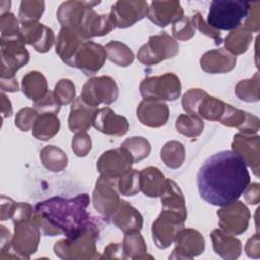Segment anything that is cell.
<instances>
[{
  "instance_id": "6da1fadb",
  "label": "cell",
  "mask_w": 260,
  "mask_h": 260,
  "mask_svg": "<svg viewBox=\"0 0 260 260\" xmlns=\"http://www.w3.org/2000/svg\"><path fill=\"white\" fill-rule=\"evenodd\" d=\"M200 197L215 206H224L240 198L250 184L245 161L234 151L223 150L209 156L197 173Z\"/></svg>"
},
{
  "instance_id": "7a4b0ae2",
  "label": "cell",
  "mask_w": 260,
  "mask_h": 260,
  "mask_svg": "<svg viewBox=\"0 0 260 260\" xmlns=\"http://www.w3.org/2000/svg\"><path fill=\"white\" fill-rule=\"evenodd\" d=\"M89 202L85 193L68 199L51 197L36 204L32 220L44 235L51 237L74 238L88 230L99 231V223L86 210Z\"/></svg>"
},
{
  "instance_id": "3957f363",
  "label": "cell",
  "mask_w": 260,
  "mask_h": 260,
  "mask_svg": "<svg viewBox=\"0 0 260 260\" xmlns=\"http://www.w3.org/2000/svg\"><path fill=\"white\" fill-rule=\"evenodd\" d=\"M100 1H75L63 2L57 11V18L62 25L84 41L93 37H102L112 31L116 25L110 13L98 14L93 6Z\"/></svg>"
},
{
  "instance_id": "277c9868",
  "label": "cell",
  "mask_w": 260,
  "mask_h": 260,
  "mask_svg": "<svg viewBox=\"0 0 260 260\" xmlns=\"http://www.w3.org/2000/svg\"><path fill=\"white\" fill-rule=\"evenodd\" d=\"M251 2L214 0L209 5L207 24L216 30H234L242 25L249 14Z\"/></svg>"
},
{
  "instance_id": "5b68a950",
  "label": "cell",
  "mask_w": 260,
  "mask_h": 260,
  "mask_svg": "<svg viewBox=\"0 0 260 260\" xmlns=\"http://www.w3.org/2000/svg\"><path fill=\"white\" fill-rule=\"evenodd\" d=\"M182 106L189 115L219 122L224 114L226 103L209 95L200 88H191L183 95Z\"/></svg>"
},
{
  "instance_id": "8992f818",
  "label": "cell",
  "mask_w": 260,
  "mask_h": 260,
  "mask_svg": "<svg viewBox=\"0 0 260 260\" xmlns=\"http://www.w3.org/2000/svg\"><path fill=\"white\" fill-rule=\"evenodd\" d=\"M99 231L88 230L74 237L61 239L55 243V254L64 260H86L99 258L96 239Z\"/></svg>"
},
{
  "instance_id": "52a82bcc",
  "label": "cell",
  "mask_w": 260,
  "mask_h": 260,
  "mask_svg": "<svg viewBox=\"0 0 260 260\" xmlns=\"http://www.w3.org/2000/svg\"><path fill=\"white\" fill-rule=\"evenodd\" d=\"M181 88L180 78L172 72L146 77L139 85L143 100L154 101H175L180 96Z\"/></svg>"
},
{
  "instance_id": "ba28073f",
  "label": "cell",
  "mask_w": 260,
  "mask_h": 260,
  "mask_svg": "<svg viewBox=\"0 0 260 260\" xmlns=\"http://www.w3.org/2000/svg\"><path fill=\"white\" fill-rule=\"evenodd\" d=\"M29 61L21 35L12 38H1V71L0 78H14L15 72Z\"/></svg>"
},
{
  "instance_id": "9c48e42d",
  "label": "cell",
  "mask_w": 260,
  "mask_h": 260,
  "mask_svg": "<svg viewBox=\"0 0 260 260\" xmlns=\"http://www.w3.org/2000/svg\"><path fill=\"white\" fill-rule=\"evenodd\" d=\"M187 213L162 208L158 217L153 221L151 233L154 244L159 249H166L174 242L177 234L184 228Z\"/></svg>"
},
{
  "instance_id": "30bf717a",
  "label": "cell",
  "mask_w": 260,
  "mask_h": 260,
  "mask_svg": "<svg viewBox=\"0 0 260 260\" xmlns=\"http://www.w3.org/2000/svg\"><path fill=\"white\" fill-rule=\"evenodd\" d=\"M179 53V44L170 35L162 32L149 37L137 52V59L144 65H155L175 57Z\"/></svg>"
},
{
  "instance_id": "8fae6325",
  "label": "cell",
  "mask_w": 260,
  "mask_h": 260,
  "mask_svg": "<svg viewBox=\"0 0 260 260\" xmlns=\"http://www.w3.org/2000/svg\"><path fill=\"white\" fill-rule=\"evenodd\" d=\"M119 96L116 81L106 75L89 78L82 87L80 98L89 106L98 108L99 105H111Z\"/></svg>"
},
{
  "instance_id": "7c38bea8",
  "label": "cell",
  "mask_w": 260,
  "mask_h": 260,
  "mask_svg": "<svg viewBox=\"0 0 260 260\" xmlns=\"http://www.w3.org/2000/svg\"><path fill=\"white\" fill-rule=\"evenodd\" d=\"M118 179L101 175L95 183L92 202L95 210L106 219L110 220L120 204Z\"/></svg>"
},
{
  "instance_id": "4fadbf2b",
  "label": "cell",
  "mask_w": 260,
  "mask_h": 260,
  "mask_svg": "<svg viewBox=\"0 0 260 260\" xmlns=\"http://www.w3.org/2000/svg\"><path fill=\"white\" fill-rule=\"evenodd\" d=\"M13 224L14 235L11 242L13 252L19 259H29L30 255L36 253L38 249L41 230L32 218L15 221Z\"/></svg>"
},
{
  "instance_id": "5bb4252c",
  "label": "cell",
  "mask_w": 260,
  "mask_h": 260,
  "mask_svg": "<svg viewBox=\"0 0 260 260\" xmlns=\"http://www.w3.org/2000/svg\"><path fill=\"white\" fill-rule=\"evenodd\" d=\"M218 225L223 232L233 236L241 235L247 231L251 213L249 208L239 200L221 206L217 210Z\"/></svg>"
},
{
  "instance_id": "9a60e30c",
  "label": "cell",
  "mask_w": 260,
  "mask_h": 260,
  "mask_svg": "<svg viewBox=\"0 0 260 260\" xmlns=\"http://www.w3.org/2000/svg\"><path fill=\"white\" fill-rule=\"evenodd\" d=\"M148 3L143 0H119L111 8L116 27L126 28L147 15Z\"/></svg>"
},
{
  "instance_id": "2e32d148",
  "label": "cell",
  "mask_w": 260,
  "mask_h": 260,
  "mask_svg": "<svg viewBox=\"0 0 260 260\" xmlns=\"http://www.w3.org/2000/svg\"><path fill=\"white\" fill-rule=\"evenodd\" d=\"M107 53L105 47L92 41H85L81 45L74 59V66L85 75H94L105 64Z\"/></svg>"
},
{
  "instance_id": "e0dca14e",
  "label": "cell",
  "mask_w": 260,
  "mask_h": 260,
  "mask_svg": "<svg viewBox=\"0 0 260 260\" xmlns=\"http://www.w3.org/2000/svg\"><path fill=\"white\" fill-rule=\"evenodd\" d=\"M174 242L175 249L169 256L170 259H193L205 249L202 235L194 229H182L177 234Z\"/></svg>"
},
{
  "instance_id": "ac0fdd59",
  "label": "cell",
  "mask_w": 260,
  "mask_h": 260,
  "mask_svg": "<svg viewBox=\"0 0 260 260\" xmlns=\"http://www.w3.org/2000/svg\"><path fill=\"white\" fill-rule=\"evenodd\" d=\"M133 159L126 149L119 147L105 151L99 158L96 167L101 175L118 179L123 173L131 169Z\"/></svg>"
},
{
  "instance_id": "d6986e66",
  "label": "cell",
  "mask_w": 260,
  "mask_h": 260,
  "mask_svg": "<svg viewBox=\"0 0 260 260\" xmlns=\"http://www.w3.org/2000/svg\"><path fill=\"white\" fill-rule=\"evenodd\" d=\"M260 137L258 135H250L237 133L234 135L232 142V151L238 154L247 166L254 172L255 176L259 177L260 164Z\"/></svg>"
},
{
  "instance_id": "ffe728a7",
  "label": "cell",
  "mask_w": 260,
  "mask_h": 260,
  "mask_svg": "<svg viewBox=\"0 0 260 260\" xmlns=\"http://www.w3.org/2000/svg\"><path fill=\"white\" fill-rule=\"evenodd\" d=\"M20 35L25 45H30L39 53H47L55 42L53 30L39 21L21 23Z\"/></svg>"
},
{
  "instance_id": "44dd1931",
  "label": "cell",
  "mask_w": 260,
  "mask_h": 260,
  "mask_svg": "<svg viewBox=\"0 0 260 260\" xmlns=\"http://www.w3.org/2000/svg\"><path fill=\"white\" fill-rule=\"evenodd\" d=\"M169 107L164 101L143 100L136 109V116L141 124L151 128L164 126L169 119Z\"/></svg>"
},
{
  "instance_id": "7402d4cb",
  "label": "cell",
  "mask_w": 260,
  "mask_h": 260,
  "mask_svg": "<svg viewBox=\"0 0 260 260\" xmlns=\"http://www.w3.org/2000/svg\"><path fill=\"white\" fill-rule=\"evenodd\" d=\"M146 16L157 26L165 27L183 18L184 10L179 1H152Z\"/></svg>"
},
{
  "instance_id": "603a6c76",
  "label": "cell",
  "mask_w": 260,
  "mask_h": 260,
  "mask_svg": "<svg viewBox=\"0 0 260 260\" xmlns=\"http://www.w3.org/2000/svg\"><path fill=\"white\" fill-rule=\"evenodd\" d=\"M92 126L100 132L112 136H123L129 130L127 119L117 115L109 107L98 109Z\"/></svg>"
},
{
  "instance_id": "cb8c5ba5",
  "label": "cell",
  "mask_w": 260,
  "mask_h": 260,
  "mask_svg": "<svg viewBox=\"0 0 260 260\" xmlns=\"http://www.w3.org/2000/svg\"><path fill=\"white\" fill-rule=\"evenodd\" d=\"M219 123L226 127L237 128L241 133L250 135L257 133L260 128V121L257 116L237 109L230 104H226L224 114Z\"/></svg>"
},
{
  "instance_id": "d4e9b609",
  "label": "cell",
  "mask_w": 260,
  "mask_h": 260,
  "mask_svg": "<svg viewBox=\"0 0 260 260\" xmlns=\"http://www.w3.org/2000/svg\"><path fill=\"white\" fill-rule=\"evenodd\" d=\"M237 64V57L224 48L207 51L200 58L201 69L207 73H226L232 71Z\"/></svg>"
},
{
  "instance_id": "484cf974",
  "label": "cell",
  "mask_w": 260,
  "mask_h": 260,
  "mask_svg": "<svg viewBox=\"0 0 260 260\" xmlns=\"http://www.w3.org/2000/svg\"><path fill=\"white\" fill-rule=\"evenodd\" d=\"M98 108L87 105L81 98H76L70 107L68 117V128L70 131L78 133L87 131L93 123Z\"/></svg>"
},
{
  "instance_id": "4316f807",
  "label": "cell",
  "mask_w": 260,
  "mask_h": 260,
  "mask_svg": "<svg viewBox=\"0 0 260 260\" xmlns=\"http://www.w3.org/2000/svg\"><path fill=\"white\" fill-rule=\"evenodd\" d=\"M111 220L124 234L140 232L143 225L141 213L125 200L120 201L119 207L111 217Z\"/></svg>"
},
{
  "instance_id": "83f0119b",
  "label": "cell",
  "mask_w": 260,
  "mask_h": 260,
  "mask_svg": "<svg viewBox=\"0 0 260 260\" xmlns=\"http://www.w3.org/2000/svg\"><path fill=\"white\" fill-rule=\"evenodd\" d=\"M83 42L85 41L77 34L66 27H62L57 37L56 53L65 64L73 67L75 56Z\"/></svg>"
},
{
  "instance_id": "f1b7e54d",
  "label": "cell",
  "mask_w": 260,
  "mask_h": 260,
  "mask_svg": "<svg viewBox=\"0 0 260 260\" xmlns=\"http://www.w3.org/2000/svg\"><path fill=\"white\" fill-rule=\"evenodd\" d=\"M210 239L214 252L225 260H234L240 257L242 252V243L231 234L216 229L211 232Z\"/></svg>"
},
{
  "instance_id": "f546056e",
  "label": "cell",
  "mask_w": 260,
  "mask_h": 260,
  "mask_svg": "<svg viewBox=\"0 0 260 260\" xmlns=\"http://www.w3.org/2000/svg\"><path fill=\"white\" fill-rule=\"evenodd\" d=\"M140 191L148 197H158L164 189L166 178L158 168L147 167L139 172Z\"/></svg>"
},
{
  "instance_id": "4dcf8cb0",
  "label": "cell",
  "mask_w": 260,
  "mask_h": 260,
  "mask_svg": "<svg viewBox=\"0 0 260 260\" xmlns=\"http://www.w3.org/2000/svg\"><path fill=\"white\" fill-rule=\"evenodd\" d=\"M21 88L26 98L31 100L34 103L42 100L49 91L47 79L39 71L27 72L22 77Z\"/></svg>"
},
{
  "instance_id": "1f68e13d",
  "label": "cell",
  "mask_w": 260,
  "mask_h": 260,
  "mask_svg": "<svg viewBox=\"0 0 260 260\" xmlns=\"http://www.w3.org/2000/svg\"><path fill=\"white\" fill-rule=\"evenodd\" d=\"M60 130V120L57 114L43 113L39 114L32 126V135L42 141L52 139Z\"/></svg>"
},
{
  "instance_id": "d6a6232c",
  "label": "cell",
  "mask_w": 260,
  "mask_h": 260,
  "mask_svg": "<svg viewBox=\"0 0 260 260\" xmlns=\"http://www.w3.org/2000/svg\"><path fill=\"white\" fill-rule=\"evenodd\" d=\"M159 197L161 200L162 208L187 213L184 195L179 186L173 180L166 179L165 186Z\"/></svg>"
},
{
  "instance_id": "836d02e7",
  "label": "cell",
  "mask_w": 260,
  "mask_h": 260,
  "mask_svg": "<svg viewBox=\"0 0 260 260\" xmlns=\"http://www.w3.org/2000/svg\"><path fill=\"white\" fill-rule=\"evenodd\" d=\"M253 40V35L244 25L232 30L224 39L225 50L232 55L237 56L245 53Z\"/></svg>"
},
{
  "instance_id": "e575fe53",
  "label": "cell",
  "mask_w": 260,
  "mask_h": 260,
  "mask_svg": "<svg viewBox=\"0 0 260 260\" xmlns=\"http://www.w3.org/2000/svg\"><path fill=\"white\" fill-rule=\"evenodd\" d=\"M124 255L126 259H145L147 257V247L145 241L139 232L125 234L122 243Z\"/></svg>"
},
{
  "instance_id": "d590c367",
  "label": "cell",
  "mask_w": 260,
  "mask_h": 260,
  "mask_svg": "<svg viewBox=\"0 0 260 260\" xmlns=\"http://www.w3.org/2000/svg\"><path fill=\"white\" fill-rule=\"evenodd\" d=\"M40 158L43 166L51 172H61L67 167L68 158L60 147L47 145L40 151Z\"/></svg>"
},
{
  "instance_id": "8d00e7d4",
  "label": "cell",
  "mask_w": 260,
  "mask_h": 260,
  "mask_svg": "<svg viewBox=\"0 0 260 260\" xmlns=\"http://www.w3.org/2000/svg\"><path fill=\"white\" fill-rule=\"evenodd\" d=\"M107 58L114 64L127 67L134 61L132 50L124 43L119 41H111L105 46Z\"/></svg>"
},
{
  "instance_id": "74e56055",
  "label": "cell",
  "mask_w": 260,
  "mask_h": 260,
  "mask_svg": "<svg viewBox=\"0 0 260 260\" xmlns=\"http://www.w3.org/2000/svg\"><path fill=\"white\" fill-rule=\"evenodd\" d=\"M185 157V147L177 140L168 141L160 150V158L170 169L180 168L183 165Z\"/></svg>"
},
{
  "instance_id": "f35d334b",
  "label": "cell",
  "mask_w": 260,
  "mask_h": 260,
  "mask_svg": "<svg viewBox=\"0 0 260 260\" xmlns=\"http://www.w3.org/2000/svg\"><path fill=\"white\" fill-rule=\"evenodd\" d=\"M260 78L259 73L256 72L253 77L239 81L235 87L236 95L245 102H258L260 99Z\"/></svg>"
},
{
  "instance_id": "ab89813d",
  "label": "cell",
  "mask_w": 260,
  "mask_h": 260,
  "mask_svg": "<svg viewBox=\"0 0 260 260\" xmlns=\"http://www.w3.org/2000/svg\"><path fill=\"white\" fill-rule=\"evenodd\" d=\"M176 129L184 136L195 138L202 133L204 123L202 119L197 116L181 114L176 120Z\"/></svg>"
},
{
  "instance_id": "60d3db41",
  "label": "cell",
  "mask_w": 260,
  "mask_h": 260,
  "mask_svg": "<svg viewBox=\"0 0 260 260\" xmlns=\"http://www.w3.org/2000/svg\"><path fill=\"white\" fill-rule=\"evenodd\" d=\"M121 147L128 151L133 159V162H138L146 158L151 150L148 140L141 136H132L127 138L123 141Z\"/></svg>"
},
{
  "instance_id": "b9f144b4",
  "label": "cell",
  "mask_w": 260,
  "mask_h": 260,
  "mask_svg": "<svg viewBox=\"0 0 260 260\" xmlns=\"http://www.w3.org/2000/svg\"><path fill=\"white\" fill-rule=\"evenodd\" d=\"M119 193L125 196H134L140 191L139 172L134 169H129L118 178Z\"/></svg>"
},
{
  "instance_id": "7bdbcfd3",
  "label": "cell",
  "mask_w": 260,
  "mask_h": 260,
  "mask_svg": "<svg viewBox=\"0 0 260 260\" xmlns=\"http://www.w3.org/2000/svg\"><path fill=\"white\" fill-rule=\"evenodd\" d=\"M45 10V2L37 0H24L20 2L18 17L21 23L38 21Z\"/></svg>"
},
{
  "instance_id": "ee69618b",
  "label": "cell",
  "mask_w": 260,
  "mask_h": 260,
  "mask_svg": "<svg viewBox=\"0 0 260 260\" xmlns=\"http://www.w3.org/2000/svg\"><path fill=\"white\" fill-rule=\"evenodd\" d=\"M53 92L61 106H66L75 100V86L70 79H60L56 83Z\"/></svg>"
},
{
  "instance_id": "f6af8a7d",
  "label": "cell",
  "mask_w": 260,
  "mask_h": 260,
  "mask_svg": "<svg viewBox=\"0 0 260 260\" xmlns=\"http://www.w3.org/2000/svg\"><path fill=\"white\" fill-rule=\"evenodd\" d=\"M1 38H12L20 35V26L17 18L11 12H5L0 16Z\"/></svg>"
},
{
  "instance_id": "bcb514c9",
  "label": "cell",
  "mask_w": 260,
  "mask_h": 260,
  "mask_svg": "<svg viewBox=\"0 0 260 260\" xmlns=\"http://www.w3.org/2000/svg\"><path fill=\"white\" fill-rule=\"evenodd\" d=\"M191 22L193 24L194 28H197L202 35H205L208 38H211L214 40L215 45H219L223 42L220 31L212 28L207 24V22L203 19L201 13L195 12L191 18Z\"/></svg>"
},
{
  "instance_id": "7dc6e473",
  "label": "cell",
  "mask_w": 260,
  "mask_h": 260,
  "mask_svg": "<svg viewBox=\"0 0 260 260\" xmlns=\"http://www.w3.org/2000/svg\"><path fill=\"white\" fill-rule=\"evenodd\" d=\"M39 113L32 108H22L19 110L15 116V126L21 131H28L32 129L34 123L38 118Z\"/></svg>"
},
{
  "instance_id": "c3c4849f",
  "label": "cell",
  "mask_w": 260,
  "mask_h": 260,
  "mask_svg": "<svg viewBox=\"0 0 260 260\" xmlns=\"http://www.w3.org/2000/svg\"><path fill=\"white\" fill-rule=\"evenodd\" d=\"M71 148L78 157L86 156L91 150V138L86 132L76 133L71 141Z\"/></svg>"
},
{
  "instance_id": "681fc988",
  "label": "cell",
  "mask_w": 260,
  "mask_h": 260,
  "mask_svg": "<svg viewBox=\"0 0 260 260\" xmlns=\"http://www.w3.org/2000/svg\"><path fill=\"white\" fill-rule=\"evenodd\" d=\"M172 34L174 38L179 41H188L193 38L195 34V28L193 27L191 19L184 16L177 22L173 23Z\"/></svg>"
},
{
  "instance_id": "f907efd6",
  "label": "cell",
  "mask_w": 260,
  "mask_h": 260,
  "mask_svg": "<svg viewBox=\"0 0 260 260\" xmlns=\"http://www.w3.org/2000/svg\"><path fill=\"white\" fill-rule=\"evenodd\" d=\"M35 109L39 114H43V113L58 114L61 109V105L56 100L54 92L49 90L42 100L35 103Z\"/></svg>"
},
{
  "instance_id": "816d5d0a",
  "label": "cell",
  "mask_w": 260,
  "mask_h": 260,
  "mask_svg": "<svg viewBox=\"0 0 260 260\" xmlns=\"http://www.w3.org/2000/svg\"><path fill=\"white\" fill-rule=\"evenodd\" d=\"M260 3L259 2H253L251 3V8L249 11L248 16L245 19V23L243 24L249 31L258 32L260 29Z\"/></svg>"
},
{
  "instance_id": "f5cc1de1",
  "label": "cell",
  "mask_w": 260,
  "mask_h": 260,
  "mask_svg": "<svg viewBox=\"0 0 260 260\" xmlns=\"http://www.w3.org/2000/svg\"><path fill=\"white\" fill-rule=\"evenodd\" d=\"M101 259H126L121 243H110L104 250Z\"/></svg>"
},
{
  "instance_id": "db71d44e",
  "label": "cell",
  "mask_w": 260,
  "mask_h": 260,
  "mask_svg": "<svg viewBox=\"0 0 260 260\" xmlns=\"http://www.w3.org/2000/svg\"><path fill=\"white\" fill-rule=\"evenodd\" d=\"M1 240H0V259H3L5 255L8 254L10 248H11V242H12V236L10 232L4 226L1 225Z\"/></svg>"
},
{
  "instance_id": "11a10c76",
  "label": "cell",
  "mask_w": 260,
  "mask_h": 260,
  "mask_svg": "<svg viewBox=\"0 0 260 260\" xmlns=\"http://www.w3.org/2000/svg\"><path fill=\"white\" fill-rule=\"evenodd\" d=\"M16 202H14L11 198L1 196V220H6L8 218H12Z\"/></svg>"
},
{
  "instance_id": "9f6ffc18",
  "label": "cell",
  "mask_w": 260,
  "mask_h": 260,
  "mask_svg": "<svg viewBox=\"0 0 260 260\" xmlns=\"http://www.w3.org/2000/svg\"><path fill=\"white\" fill-rule=\"evenodd\" d=\"M245 200L252 205L258 204L260 200V186L258 183H253L244 191Z\"/></svg>"
},
{
  "instance_id": "6f0895ef",
  "label": "cell",
  "mask_w": 260,
  "mask_h": 260,
  "mask_svg": "<svg viewBox=\"0 0 260 260\" xmlns=\"http://www.w3.org/2000/svg\"><path fill=\"white\" fill-rule=\"evenodd\" d=\"M246 254L250 258H259L260 257V247H259V235L256 234L248 240L245 246Z\"/></svg>"
},
{
  "instance_id": "680465c9",
  "label": "cell",
  "mask_w": 260,
  "mask_h": 260,
  "mask_svg": "<svg viewBox=\"0 0 260 260\" xmlns=\"http://www.w3.org/2000/svg\"><path fill=\"white\" fill-rule=\"evenodd\" d=\"M1 89L3 91L15 92L18 90V83L16 78H0Z\"/></svg>"
},
{
  "instance_id": "91938a15",
  "label": "cell",
  "mask_w": 260,
  "mask_h": 260,
  "mask_svg": "<svg viewBox=\"0 0 260 260\" xmlns=\"http://www.w3.org/2000/svg\"><path fill=\"white\" fill-rule=\"evenodd\" d=\"M1 112H2L3 118L10 117L12 115L11 103L4 93H1Z\"/></svg>"
}]
</instances>
